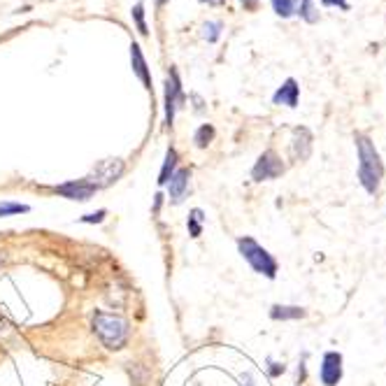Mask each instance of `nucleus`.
Wrapping results in <instances>:
<instances>
[{"label": "nucleus", "instance_id": "f3484780", "mask_svg": "<svg viewBox=\"0 0 386 386\" xmlns=\"http://www.w3.org/2000/svg\"><path fill=\"white\" fill-rule=\"evenodd\" d=\"M212 140H215V126L212 124H203L201 128L196 131V135H193V142H196L198 149H205Z\"/></svg>", "mask_w": 386, "mask_h": 386}, {"label": "nucleus", "instance_id": "6e6552de", "mask_svg": "<svg viewBox=\"0 0 386 386\" xmlns=\"http://www.w3.org/2000/svg\"><path fill=\"white\" fill-rule=\"evenodd\" d=\"M58 196L68 198V201H77V203H86L91 201L93 196H96V186H93L89 179H75V182H65L61 186H56L54 189Z\"/></svg>", "mask_w": 386, "mask_h": 386}, {"label": "nucleus", "instance_id": "393cba45", "mask_svg": "<svg viewBox=\"0 0 386 386\" xmlns=\"http://www.w3.org/2000/svg\"><path fill=\"white\" fill-rule=\"evenodd\" d=\"M198 3H203V5H212V8H219V5H224L226 0H198Z\"/></svg>", "mask_w": 386, "mask_h": 386}, {"label": "nucleus", "instance_id": "39448f33", "mask_svg": "<svg viewBox=\"0 0 386 386\" xmlns=\"http://www.w3.org/2000/svg\"><path fill=\"white\" fill-rule=\"evenodd\" d=\"M186 101L184 91H182V79H179V72L175 68L168 70V77H165V124L172 126L175 121V115L179 110V105Z\"/></svg>", "mask_w": 386, "mask_h": 386}, {"label": "nucleus", "instance_id": "f8f14e48", "mask_svg": "<svg viewBox=\"0 0 386 386\" xmlns=\"http://www.w3.org/2000/svg\"><path fill=\"white\" fill-rule=\"evenodd\" d=\"M312 154V133L303 126L294 131V156L298 161H308Z\"/></svg>", "mask_w": 386, "mask_h": 386}, {"label": "nucleus", "instance_id": "4be33fe9", "mask_svg": "<svg viewBox=\"0 0 386 386\" xmlns=\"http://www.w3.org/2000/svg\"><path fill=\"white\" fill-rule=\"evenodd\" d=\"M105 217H108V210H98V212H93V215H84L79 221L82 224H103Z\"/></svg>", "mask_w": 386, "mask_h": 386}, {"label": "nucleus", "instance_id": "f257e3e1", "mask_svg": "<svg viewBox=\"0 0 386 386\" xmlns=\"http://www.w3.org/2000/svg\"><path fill=\"white\" fill-rule=\"evenodd\" d=\"M354 142H356V151H358V170H356L358 184L363 186L365 193L375 196V193L379 191V186H382V179H384L382 156H379L375 142H372L365 133H356Z\"/></svg>", "mask_w": 386, "mask_h": 386}, {"label": "nucleus", "instance_id": "b1692460", "mask_svg": "<svg viewBox=\"0 0 386 386\" xmlns=\"http://www.w3.org/2000/svg\"><path fill=\"white\" fill-rule=\"evenodd\" d=\"M284 370H286V368H284L282 363H272V361H270V370H268V372H270L272 377H279V375H282Z\"/></svg>", "mask_w": 386, "mask_h": 386}, {"label": "nucleus", "instance_id": "f03ea898", "mask_svg": "<svg viewBox=\"0 0 386 386\" xmlns=\"http://www.w3.org/2000/svg\"><path fill=\"white\" fill-rule=\"evenodd\" d=\"M93 330L101 337V342L112 351H119L128 342V321L124 317L108 314V312H93Z\"/></svg>", "mask_w": 386, "mask_h": 386}, {"label": "nucleus", "instance_id": "7ed1b4c3", "mask_svg": "<svg viewBox=\"0 0 386 386\" xmlns=\"http://www.w3.org/2000/svg\"><path fill=\"white\" fill-rule=\"evenodd\" d=\"M237 251L242 254L244 261L251 265V270L258 272V275H263L268 279L277 277L279 265L275 261V256H272L265 247H261V244H258L254 237H249V235L240 237L237 240Z\"/></svg>", "mask_w": 386, "mask_h": 386}, {"label": "nucleus", "instance_id": "aec40b11", "mask_svg": "<svg viewBox=\"0 0 386 386\" xmlns=\"http://www.w3.org/2000/svg\"><path fill=\"white\" fill-rule=\"evenodd\" d=\"M221 31H224L221 22H205L201 35H203V40H208V42H217V40L221 37Z\"/></svg>", "mask_w": 386, "mask_h": 386}, {"label": "nucleus", "instance_id": "ddd939ff", "mask_svg": "<svg viewBox=\"0 0 386 386\" xmlns=\"http://www.w3.org/2000/svg\"><path fill=\"white\" fill-rule=\"evenodd\" d=\"M308 310L298 308V305H272L270 308V319L275 321H291V319H305Z\"/></svg>", "mask_w": 386, "mask_h": 386}, {"label": "nucleus", "instance_id": "bb28decb", "mask_svg": "<svg viewBox=\"0 0 386 386\" xmlns=\"http://www.w3.org/2000/svg\"><path fill=\"white\" fill-rule=\"evenodd\" d=\"M244 8H254V0H242Z\"/></svg>", "mask_w": 386, "mask_h": 386}, {"label": "nucleus", "instance_id": "4468645a", "mask_svg": "<svg viewBox=\"0 0 386 386\" xmlns=\"http://www.w3.org/2000/svg\"><path fill=\"white\" fill-rule=\"evenodd\" d=\"M177 149L175 147H168V151H165V161H163V168H161V175H158V186H165L170 182V177L175 175L177 170Z\"/></svg>", "mask_w": 386, "mask_h": 386}, {"label": "nucleus", "instance_id": "9b49d317", "mask_svg": "<svg viewBox=\"0 0 386 386\" xmlns=\"http://www.w3.org/2000/svg\"><path fill=\"white\" fill-rule=\"evenodd\" d=\"M131 65H133V72L137 75V79L144 84V89L151 91V72H149V65H147V61H144V54H142V49H140L137 42H131Z\"/></svg>", "mask_w": 386, "mask_h": 386}, {"label": "nucleus", "instance_id": "423d86ee", "mask_svg": "<svg viewBox=\"0 0 386 386\" xmlns=\"http://www.w3.org/2000/svg\"><path fill=\"white\" fill-rule=\"evenodd\" d=\"M282 172H284L282 158H279L275 149H268L258 156V161L254 163V168H251V179H254V182H268V179L282 177Z\"/></svg>", "mask_w": 386, "mask_h": 386}, {"label": "nucleus", "instance_id": "9d476101", "mask_svg": "<svg viewBox=\"0 0 386 386\" xmlns=\"http://www.w3.org/2000/svg\"><path fill=\"white\" fill-rule=\"evenodd\" d=\"M298 98H301V86L294 77H289L286 82L279 86L275 91V96H272V103L275 105H286V108H298Z\"/></svg>", "mask_w": 386, "mask_h": 386}, {"label": "nucleus", "instance_id": "a878e982", "mask_svg": "<svg viewBox=\"0 0 386 386\" xmlns=\"http://www.w3.org/2000/svg\"><path fill=\"white\" fill-rule=\"evenodd\" d=\"M5 261H8V256H5V251H0V268L5 265Z\"/></svg>", "mask_w": 386, "mask_h": 386}, {"label": "nucleus", "instance_id": "dca6fc26", "mask_svg": "<svg viewBox=\"0 0 386 386\" xmlns=\"http://www.w3.org/2000/svg\"><path fill=\"white\" fill-rule=\"evenodd\" d=\"M131 17H133V22H135V26H137V33H140V35L147 37V35H149V28H147V19H144V3H142V0L133 5Z\"/></svg>", "mask_w": 386, "mask_h": 386}, {"label": "nucleus", "instance_id": "2eb2a0df", "mask_svg": "<svg viewBox=\"0 0 386 386\" xmlns=\"http://www.w3.org/2000/svg\"><path fill=\"white\" fill-rule=\"evenodd\" d=\"M203 224H205V212L201 208H193L189 212V221H186V226H189V235L201 237L203 235Z\"/></svg>", "mask_w": 386, "mask_h": 386}, {"label": "nucleus", "instance_id": "0eeeda50", "mask_svg": "<svg viewBox=\"0 0 386 386\" xmlns=\"http://www.w3.org/2000/svg\"><path fill=\"white\" fill-rule=\"evenodd\" d=\"M324 386H337L342 382V354L340 351H326L321 358V370H319Z\"/></svg>", "mask_w": 386, "mask_h": 386}, {"label": "nucleus", "instance_id": "412c9836", "mask_svg": "<svg viewBox=\"0 0 386 386\" xmlns=\"http://www.w3.org/2000/svg\"><path fill=\"white\" fill-rule=\"evenodd\" d=\"M298 15H301L308 24H314L317 19H319L314 5H312V0H303V3H301V10H298Z\"/></svg>", "mask_w": 386, "mask_h": 386}, {"label": "nucleus", "instance_id": "20e7f679", "mask_svg": "<svg viewBox=\"0 0 386 386\" xmlns=\"http://www.w3.org/2000/svg\"><path fill=\"white\" fill-rule=\"evenodd\" d=\"M124 170H126V163L121 161V158H105V161L93 165L91 175L86 179H89L96 189H105V186L115 184L117 179H121Z\"/></svg>", "mask_w": 386, "mask_h": 386}, {"label": "nucleus", "instance_id": "cd10ccee", "mask_svg": "<svg viewBox=\"0 0 386 386\" xmlns=\"http://www.w3.org/2000/svg\"><path fill=\"white\" fill-rule=\"evenodd\" d=\"M154 3H156V8H163V5L168 3V0H154Z\"/></svg>", "mask_w": 386, "mask_h": 386}, {"label": "nucleus", "instance_id": "1a4fd4ad", "mask_svg": "<svg viewBox=\"0 0 386 386\" xmlns=\"http://www.w3.org/2000/svg\"><path fill=\"white\" fill-rule=\"evenodd\" d=\"M189 179H191V170L189 168H177L175 175L170 177L168 182V196L172 205H179L189 193Z\"/></svg>", "mask_w": 386, "mask_h": 386}, {"label": "nucleus", "instance_id": "a211bd4d", "mask_svg": "<svg viewBox=\"0 0 386 386\" xmlns=\"http://www.w3.org/2000/svg\"><path fill=\"white\" fill-rule=\"evenodd\" d=\"M272 10H275L277 17L289 19L296 15V0H270Z\"/></svg>", "mask_w": 386, "mask_h": 386}, {"label": "nucleus", "instance_id": "6ab92c4d", "mask_svg": "<svg viewBox=\"0 0 386 386\" xmlns=\"http://www.w3.org/2000/svg\"><path fill=\"white\" fill-rule=\"evenodd\" d=\"M31 212L28 205L24 203H12V201H3L0 203V217H15V215H26Z\"/></svg>", "mask_w": 386, "mask_h": 386}, {"label": "nucleus", "instance_id": "5701e85b", "mask_svg": "<svg viewBox=\"0 0 386 386\" xmlns=\"http://www.w3.org/2000/svg\"><path fill=\"white\" fill-rule=\"evenodd\" d=\"M321 5H324V8H340V10H344V12L349 10V3H347V0H321Z\"/></svg>", "mask_w": 386, "mask_h": 386}]
</instances>
